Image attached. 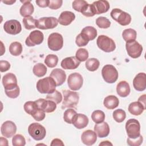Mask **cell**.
<instances>
[{
  "label": "cell",
  "mask_w": 146,
  "mask_h": 146,
  "mask_svg": "<svg viewBox=\"0 0 146 146\" xmlns=\"http://www.w3.org/2000/svg\"><path fill=\"white\" fill-rule=\"evenodd\" d=\"M56 83L51 76L39 79L36 83V89L41 94H51L56 90Z\"/></svg>",
  "instance_id": "cell-1"
},
{
  "label": "cell",
  "mask_w": 146,
  "mask_h": 146,
  "mask_svg": "<svg viewBox=\"0 0 146 146\" xmlns=\"http://www.w3.org/2000/svg\"><path fill=\"white\" fill-rule=\"evenodd\" d=\"M63 95L64 99L63 100L62 108H76L78 103L79 96V94L74 91L70 90H63Z\"/></svg>",
  "instance_id": "cell-2"
},
{
  "label": "cell",
  "mask_w": 146,
  "mask_h": 146,
  "mask_svg": "<svg viewBox=\"0 0 146 146\" xmlns=\"http://www.w3.org/2000/svg\"><path fill=\"white\" fill-rule=\"evenodd\" d=\"M96 44L101 50L106 52H112L116 48V44L113 39L104 35H101L98 37Z\"/></svg>",
  "instance_id": "cell-3"
},
{
  "label": "cell",
  "mask_w": 146,
  "mask_h": 146,
  "mask_svg": "<svg viewBox=\"0 0 146 146\" xmlns=\"http://www.w3.org/2000/svg\"><path fill=\"white\" fill-rule=\"evenodd\" d=\"M28 132L31 137L36 141L43 140L46 135V128L38 123H33L28 127Z\"/></svg>",
  "instance_id": "cell-4"
},
{
  "label": "cell",
  "mask_w": 146,
  "mask_h": 146,
  "mask_svg": "<svg viewBox=\"0 0 146 146\" xmlns=\"http://www.w3.org/2000/svg\"><path fill=\"white\" fill-rule=\"evenodd\" d=\"M102 75L106 82L113 83L117 80L118 72L113 65L106 64L102 68Z\"/></svg>",
  "instance_id": "cell-5"
},
{
  "label": "cell",
  "mask_w": 146,
  "mask_h": 146,
  "mask_svg": "<svg viewBox=\"0 0 146 146\" xmlns=\"http://www.w3.org/2000/svg\"><path fill=\"white\" fill-rule=\"evenodd\" d=\"M112 18L121 26H127L131 22V16L128 13L122 11L120 9H113L110 13Z\"/></svg>",
  "instance_id": "cell-6"
},
{
  "label": "cell",
  "mask_w": 146,
  "mask_h": 146,
  "mask_svg": "<svg viewBox=\"0 0 146 146\" xmlns=\"http://www.w3.org/2000/svg\"><path fill=\"white\" fill-rule=\"evenodd\" d=\"M125 130L128 137L136 139L140 135V124L135 119H130L125 123Z\"/></svg>",
  "instance_id": "cell-7"
},
{
  "label": "cell",
  "mask_w": 146,
  "mask_h": 146,
  "mask_svg": "<svg viewBox=\"0 0 146 146\" xmlns=\"http://www.w3.org/2000/svg\"><path fill=\"white\" fill-rule=\"evenodd\" d=\"M48 48L54 51L60 50L63 46V38L62 35L58 33L51 34L47 39Z\"/></svg>",
  "instance_id": "cell-8"
},
{
  "label": "cell",
  "mask_w": 146,
  "mask_h": 146,
  "mask_svg": "<svg viewBox=\"0 0 146 146\" xmlns=\"http://www.w3.org/2000/svg\"><path fill=\"white\" fill-rule=\"evenodd\" d=\"M125 48L128 55L134 59L140 56L143 49V46L136 40L126 42Z\"/></svg>",
  "instance_id": "cell-9"
},
{
  "label": "cell",
  "mask_w": 146,
  "mask_h": 146,
  "mask_svg": "<svg viewBox=\"0 0 146 146\" xmlns=\"http://www.w3.org/2000/svg\"><path fill=\"white\" fill-rule=\"evenodd\" d=\"M58 23V20L55 17H42L37 20L36 28L41 30L52 29L56 27Z\"/></svg>",
  "instance_id": "cell-10"
},
{
  "label": "cell",
  "mask_w": 146,
  "mask_h": 146,
  "mask_svg": "<svg viewBox=\"0 0 146 146\" xmlns=\"http://www.w3.org/2000/svg\"><path fill=\"white\" fill-rule=\"evenodd\" d=\"M83 79L82 76L78 72L71 74L67 79L68 87L72 91L79 90L83 85Z\"/></svg>",
  "instance_id": "cell-11"
},
{
  "label": "cell",
  "mask_w": 146,
  "mask_h": 146,
  "mask_svg": "<svg viewBox=\"0 0 146 146\" xmlns=\"http://www.w3.org/2000/svg\"><path fill=\"white\" fill-rule=\"evenodd\" d=\"M44 39V35L42 32L39 30H34L31 32L26 39L25 43L29 47L35 46L41 44Z\"/></svg>",
  "instance_id": "cell-12"
},
{
  "label": "cell",
  "mask_w": 146,
  "mask_h": 146,
  "mask_svg": "<svg viewBox=\"0 0 146 146\" xmlns=\"http://www.w3.org/2000/svg\"><path fill=\"white\" fill-rule=\"evenodd\" d=\"M3 29L5 31L11 35H17L22 30V26L21 23L15 19H11L7 21L3 25Z\"/></svg>",
  "instance_id": "cell-13"
},
{
  "label": "cell",
  "mask_w": 146,
  "mask_h": 146,
  "mask_svg": "<svg viewBox=\"0 0 146 146\" xmlns=\"http://www.w3.org/2000/svg\"><path fill=\"white\" fill-rule=\"evenodd\" d=\"M17 131V126L12 121L7 120L2 123L1 127L2 135L7 138H10L14 136Z\"/></svg>",
  "instance_id": "cell-14"
},
{
  "label": "cell",
  "mask_w": 146,
  "mask_h": 146,
  "mask_svg": "<svg viewBox=\"0 0 146 146\" xmlns=\"http://www.w3.org/2000/svg\"><path fill=\"white\" fill-rule=\"evenodd\" d=\"M38 108L46 113L54 112L56 108V104L51 100L40 98L35 101Z\"/></svg>",
  "instance_id": "cell-15"
},
{
  "label": "cell",
  "mask_w": 146,
  "mask_h": 146,
  "mask_svg": "<svg viewBox=\"0 0 146 146\" xmlns=\"http://www.w3.org/2000/svg\"><path fill=\"white\" fill-rule=\"evenodd\" d=\"M133 86L137 91H143L146 88V75L144 72L137 74L133 80Z\"/></svg>",
  "instance_id": "cell-16"
},
{
  "label": "cell",
  "mask_w": 146,
  "mask_h": 146,
  "mask_svg": "<svg viewBox=\"0 0 146 146\" xmlns=\"http://www.w3.org/2000/svg\"><path fill=\"white\" fill-rule=\"evenodd\" d=\"M82 143L86 145H92L95 143L97 140V135L95 131L88 129L84 131L81 136Z\"/></svg>",
  "instance_id": "cell-17"
},
{
  "label": "cell",
  "mask_w": 146,
  "mask_h": 146,
  "mask_svg": "<svg viewBox=\"0 0 146 146\" xmlns=\"http://www.w3.org/2000/svg\"><path fill=\"white\" fill-rule=\"evenodd\" d=\"M80 62L75 56H70L63 59L60 63L61 67L65 70H74L79 67Z\"/></svg>",
  "instance_id": "cell-18"
},
{
  "label": "cell",
  "mask_w": 146,
  "mask_h": 146,
  "mask_svg": "<svg viewBox=\"0 0 146 146\" xmlns=\"http://www.w3.org/2000/svg\"><path fill=\"white\" fill-rule=\"evenodd\" d=\"M50 76L55 81L56 86L62 85L66 79V74L64 70L60 68H55L51 72Z\"/></svg>",
  "instance_id": "cell-19"
},
{
  "label": "cell",
  "mask_w": 146,
  "mask_h": 146,
  "mask_svg": "<svg viewBox=\"0 0 146 146\" xmlns=\"http://www.w3.org/2000/svg\"><path fill=\"white\" fill-rule=\"evenodd\" d=\"M94 131L100 138L107 137L110 133V127L107 122L96 124L94 126Z\"/></svg>",
  "instance_id": "cell-20"
},
{
  "label": "cell",
  "mask_w": 146,
  "mask_h": 146,
  "mask_svg": "<svg viewBox=\"0 0 146 146\" xmlns=\"http://www.w3.org/2000/svg\"><path fill=\"white\" fill-rule=\"evenodd\" d=\"M89 122L88 117L84 114L77 113L73 120L72 124L77 129H83L87 127Z\"/></svg>",
  "instance_id": "cell-21"
},
{
  "label": "cell",
  "mask_w": 146,
  "mask_h": 146,
  "mask_svg": "<svg viewBox=\"0 0 146 146\" xmlns=\"http://www.w3.org/2000/svg\"><path fill=\"white\" fill-rule=\"evenodd\" d=\"M75 15L70 11H64L61 13L58 19L59 24L63 26H68L75 19Z\"/></svg>",
  "instance_id": "cell-22"
},
{
  "label": "cell",
  "mask_w": 146,
  "mask_h": 146,
  "mask_svg": "<svg viewBox=\"0 0 146 146\" xmlns=\"http://www.w3.org/2000/svg\"><path fill=\"white\" fill-rule=\"evenodd\" d=\"M131 89L129 83L125 81L122 80L119 82L116 86L117 94L122 98L127 97L130 93Z\"/></svg>",
  "instance_id": "cell-23"
},
{
  "label": "cell",
  "mask_w": 146,
  "mask_h": 146,
  "mask_svg": "<svg viewBox=\"0 0 146 146\" xmlns=\"http://www.w3.org/2000/svg\"><path fill=\"white\" fill-rule=\"evenodd\" d=\"M21 2L23 3L19 10L21 15L24 17L30 16L34 11V7L33 5L31 3V1H23Z\"/></svg>",
  "instance_id": "cell-24"
},
{
  "label": "cell",
  "mask_w": 146,
  "mask_h": 146,
  "mask_svg": "<svg viewBox=\"0 0 146 146\" xmlns=\"http://www.w3.org/2000/svg\"><path fill=\"white\" fill-rule=\"evenodd\" d=\"M92 4L94 5L96 14H100L105 13L108 11L110 9V6L109 2L107 1L104 0H99L94 1Z\"/></svg>",
  "instance_id": "cell-25"
},
{
  "label": "cell",
  "mask_w": 146,
  "mask_h": 146,
  "mask_svg": "<svg viewBox=\"0 0 146 146\" xmlns=\"http://www.w3.org/2000/svg\"><path fill=\"white\" fill-rule=\"evenodd\" d=\"M2 82L4 88H7L17 85V77L13 73H7L5 74L2 78Z\"/></svg>",
  "instance_id": "cell-26"
},
{
  "label": "cell",
  "mask_w": 146,
  "mask_h": 146,
  "mask_svg": "<svg viewBox=\"0 0 146 146\" xmlns=\"http://www.w3.org/2000/svg\"><path fill=\"white\" fill-rule=\"evenodd\" d=\"M128 110L129 113H131L132 115L139 116L141 115L145 109L143 106L137 101L130 103L128 106Z\"/></svg>",
  "instance_id": "cell-27"
},
{
  "label": "cell",
  "mask_w": 146,
  "mask_h": 146,
  "mask_svg": "<svg viewBox=\"0 0 146 146\" xmlns=\"http://www.w3.org/2000/svg\"><path fill=\"white\" fill-rule=\"evenodd\" d=\"M80 34L88 41L92 40L97 36V30L92 26H86L82 29Z\"/></svg>",
  "instance_id": "cell-28"
},
{
  "label": "cell",
  "mask_w": 146,
  "mask_h": 146,
  "mask_svg": "<svg viewBox=\"0 0 146 146\" xmlns=\"http://www.w3.org/2000/svg\"><path fill=\"white\" fill-rule=\"evenodd\" d=\"M119 104L118 98L114 95H108L104 99L103 104L108 110H113L116 108Z\"/></svg>",
  "instance_id": "cell-29"
},
{
  "label": "cell",
  "mask_w": 146,
  "mask_h": 146,
  "mask_svg": "<svg viewBox=\"0 0 146 146\" xmlns=\"http://www.w3.org/2000/svg\"><path fill=\"white\" fill-rule=\"evenodd\" d=\"M47 67L42 63H38L35 64L33 68L34 74L38 77H42L44 76L47 72Z\"/></svg>",
  "instance_id": "cell-30"
},
{
  "label": "cell",
  "mask_w": 146,
  "mask_h": 146,
  "mask_svg": "<svg viewBox=\"0 0 146 146\" xmlns=\"http://www.w3.org/2000/svg\"><path fill=\"white\" fill-rule=\"evenodd\" d=\"M22 50V45L18 42H14L9 46V52L13 56H19L21 55Z\"/></svg>",
  "instance_id": "cell-31"
},
{
  "label": "cell",
  "mask_w": 146,
  "mask_h": 146,
  "mask_svg": "<svg viewBox=\"0 0 146 146\" xmlns=\"http://www.w3.org/2000/svg\"><path fill=\"white\" fill-rule=\"evenodd\" d=\"M23 108L25 112L31 116H33L39 108L36 102L33 101L26 102L23 106Z\"/></svg>",
  "instance_id": "cell-32"
},
{
  "label": "cell",
  "mask_w": 146,
  "mask_h": 146,
  "mask_svg": "<svg viewBox=\"0 0 146 146\" xmlns=\"http://www.w3.org/2000/svg\"><path fill=\"white\" fill-rule=\"evenodd\" d=\"M136 36V31L132 29H125L122 33L123 38L126 42L131 40H135Z\"/></svg>",
  "instance_id": "cell-33"
},
{
  "label": "cell",
  "mask_w": 146,
  "mask_h": 146,
  "mask_svg": "<svg viewBox=\"0 0 146 146\" xmlns=\"http://www.w3.org/2000/svg\"><path fill=\"white\" fill-rule=\"evenodd\" d=\"M100 65V62L98 59L92 58L88 59L85 63L86 68L90 71H95L98 70Z\"/></svg>",
  "instance_id": "cell-34"
},
{
  "label": "cell",
  "mask_w": 146,
  "mask_h": 146,
  "mask_svg": "<svg viewBox=\"0 0 146 146\" xmlns=\"http://www.w3.org/2000/svg\"><path fill=\"white\" fill-rule=\"evenodd\" d=\"M24 27L27 30H31L36 27L37 20L31 16L25 17L22 20Z\"/></svg>",
  "instance_id": "cell-35"
},
{
  "label": "cell",
  "mask_w": 146,
  "mask_h": 146,
  "mask_svg": "<svg viewBox=\"0 0 146 146\" xmlns=\"http://www.w3.org/2000/svg\"><path fill=\"white\" fill-rule=\"evenodd\" d=\"M80 13L83 15L87 17H93L95 14H96L95 8L92 3V4L87 3L86 5H85L84 7L82 9Z\"/></svg>",
  "instance_id": "cell-36"
},
{
  "label": "cell",
  "mask_w": 146,
  "mask_h": 146,
  "mask_svg": "<svg viewBox=\"0 0 146 146\" xmlns=\"http://www.w3.org/2000/svg\"><path fill=\"white\" fill-rule=\"evenodd\" d=\"M58 62V57L54 54H48L44 59V63L50 68L55 67Z\"/></svg>",
  "instance_id": "cell-37"
},
{
  "label": "cell",
  "mask_w": 146,
  "mask_h": 146,
  "mask_svg": "<svg viewBox=\"0 0 146 146\" xmlns=\"http://www.w3.org/2000/svg\"><path fill=\"white\" fill-rule=\"evenodd\" d=\"M6 95L10 98L15 99L17 98L20 94V89L18 85L12 87L5 89Z\"/></svg>",
  "instance_id": "cell-38"
},
{
  "label": "cell",
  "mask_w": 146,
  "mask_h": 146,
  "mask_svg": "<svg viewBox=\"0 0 146 146\" xmlns=\"http://www.w3.org/2000/svg\"><path fill=\"white\" fill-rule=\"evenodd\" d=\"M91 119L96 124H99L104 121L105 114L101 110H95L91 114Z\"/></svg>",
  "instance_id": "cell-39"
},
{
  "label": "cell",
  "mask_w": 146,
  "mask_h": 146,
  "mask_svg": "<svg viewBox=\"0 0 146 146\" xmlns=\"http://www.w3.org/2000/svg\"><path fill=\"white\" fill-rule=\"evenodd\" d=\"M77 114L76 111L72 108H69L66 110L63 115V119L65 122L68 124H72L73 120L75 115Z\"/></svg>",
  "instance_id": "cell-40"
},
{
  "label": "cell",
  "mask_w": 146,
  "mask_h": 146,
  "mask_svg": "<svg viewBox=\"0 0 146 146\" xmlns=\"http://www.w3.org/2000/svg\"><path fill=\"white\" fill-rule=\"evenodd\" d=\"M113 119L117 123L123 122L126 117V113L125 111L122 109H117L113 111Z\"/></svg>",
  "instance_id": "cell-41"
},
{
  "label": "cell",
  "mask_w": 146,
  "mask_h": 146,
  "mask_svg": "<svg viewBox=\"0 0 146 146\" xmlns=\"http://www.w3.org/2000/svg\"><path fill=\"white\" fill-rule=\"evenodd\" d=\"M62 95L60 92L55 90L54 92L51 94H48L46 96V99L51 100L54 102L56 104L60 103L62 100Z\"/></svg>",
  "instance_id": "cell-42"
},
{
  "label": "cell",
  "mask_w": 146,
  "mask_h": 146,
  "mask_svg": "<svg viewBox=\"0 0 146 146\" xmlns=\"http://www.w3.org/2000/svg\"><path fill=\"white\" fill-rule=\"evenodd\" d=\"M88 52L86 48H79L75 54L76 58L80 62H84L88 59Z\"/></svg>",
  "instance_id": "cell-43"
},
{
  "label": "cell",
  "mask_w": 146,
  "mask_h": 146,
  "mask_svg": "<svg viewBox=\"0 0 146 146\" xmlns=\"http://www.w3.org/2000/svg\"><path fill=\"white\" fill-rule=\"evenodd\" d=\"M96 24L101 29H107L111 25L110 20L104 17H99L96 19Z\"/></svg>",
  "instance_id": "cell-44"
},
{
  "label": "cell",
  "mask_w": 146,
  "mask_h": 146,
  "mask_svg": "<svg viewBox=\"0 0 146 146\" xmlns=\"http://www.w3.org/2000/svg\"><path fill=\"white\" fill-rule=\"evenodd\" d=\"M12 144L14 146H24L26 144V140L21 134L14 135L12 139Z\"/></svg>",
  "instance_id": "cell-45"
},
{
  "label": "cell",
  "mask_w": 146,
  "mask_h": 146,
  "mask_svg": "<svg viewBox=\"0 0 146 146\" xmlns=\"http://www.w3.org/2000/svg\"><path fill=\"white\" fill-rule=\"evenodd\" d=\"M88 3L84 0H75L72 2V8L78 12H81L82 9Z\"/></svg>",
  "instance_id": "cell-46"
},
{
  "label": "cell",
  "mask_w": 146,
  "mask_h": 146,
  "mask_svg": "<svg viewBox=\"0 0 146 146\" xmlns=\"http://www.w3.org/2000/svg\"><path fill=\"white\" fill-rule=\"evenodd\" d=\"M143 141V137L140 135L136 139H131L128 137L127 140V143L128 145L130 146H139L141 145Z\"/></svg>",
  "instance_id": "cell-47"
},
{
  "label": "cell",
  "mask_w": 146,
  "mask_h": 146,
  "mask_svg": "<svg viewBox=\"0 0 146 146\" xmlns=\"http://www.w3.org/2000/svg\"><path fill=\"white\" fill-rule=\"evenodd\" d=\"M88 42L89 41H88L80 33L78 34L76 37L75 43L79 47L85 46L88 43Z\"/></svg>",
  "instance_id": "cell-48"
},
{
  "label": "cell",
  "mask_w": 146,
  "mask_h": 146,
  "mask_svg": "<svg viewBox=\"0 0 146 146\" xmlns=\"http://www.w3.org/2000/svg\"><path fill=\"white\" fill-rule=\"evenodd\" d=\"M62 0H50L49 1L48 7L52 10H56L62 6Z\"/></svg>",
  "instance_id": "cell-49"
},
{
  "label": "cell",
  "mask_w": 146,
  "mask_h": 146,
  "mask_svg": "<svg viewBox=\"0 0 146 146\" xmlns=\"http://www.w3.org/2000/svg\"><path fill=\"white\" fill-rule=\"evenodd\" d=\"M32 116L35 120L38 121H42L44 119V117L46 116L45 112L43 111V110L38 108V110L36 111V112Z\"/></svg>",
  "instance_id": "cell-50"
},
{
  "label": "cell",
  "mask_w": 146,
  "mask_h": 146,
  "mask_svg": "<svg viewBox=\"0 0 146 146\" xmlns=\"http://www.w3.org/2000/svg\"><path fill=\"white\" fill-rule=\"evenodd\" d=\"M10 68V64L7 60H0V71L1 72L8 71Z\"/></svg>",
  "instance_id": "cell-51"
},
{
  "label": "cell",
  "mask_w": 146,
  "mask_h": 146,
  "mask_svg": "<svg viewBox=\"0 0 146 146\" xmlns=\"http://www.w3.org/2000/svg\"><path fill=\"white\" fill-rule=\"evenodd\" d=\"M36 5L40 7H48L49 0H36Z\"/></svg>",
  "instance_id": "cell-52"
},
{
  "label": "cell",
  "mask_w": 146,
  "mask_h": 146,
  "mask_svg": "<svg viewBox=\"0 0 146 146\" xmlns=\"http://www.w3.org/2000/svg\"><path fill=\"white\" fill-rule=\"evenodd\" d=\"M51 146H55V145H64V143H63V141L59 139H54L52 140L51 144Z\"/></svg>",
  "instance_id": "cell-53"
},
{
  "label": "cell",
  "mask_w": 146,
  "mask_h": 146,
  "mask_svg": "<svg viewBox=\"0 0 146 146\" xmlns=\"http://www.w3.org/2000/svg\"><path fill=\"white\" fill-rule=\"evenodd\" d=\"M138 102H140L144 107L145 109H146V95L143 94V95L140 96L138 99Z\"/></svg>",
  "instance_id": "cell-54"
},
{
  "label": "cell",
  "mask_w": 146,
  "mask_h": 146,
  "mask_svg": "<svg viewBox=\"0 0 146 146\" xmlns=\"http://www.w3.org/2000/svg\"><path fill=\"white\" fill-rule=\"evenodd\" d=\"M0 144L1 145H8V141L6 139L1 137L0 138Z\"/></svg>",
  "instance_id": "cell-55"
},
{
  "label": "cell",
  "mask_w": 146,
  "mask_h": 146,
  "mask_svg": "<svg viewBox=\"0 0 146 146\" xmlns=\"http://www.w3.org/2000/svg\"><path fill=\"white\" fill-rule=\"evenodd\" d=\"M99 145H112V144L109 141H103L99 144Z\"/></svg>",
  "instance_id": "cell-56"
},
{
  "label": "cell",
  "mask_w": 146,
  "mask_h": 146,
  "mask_svg": "<svg viewBox=\"0 0 146 146\" xmlns=\"http://www.w3.org/2000/svg\"><path fill=\"white\" fill-rule=\"evenodd\" d=\"M16 1H2V2L3 3H6V4H7V5H12L13 3H15Z\"/></svg>",
  "instance_id": "cell-57"
}]
</instances>
